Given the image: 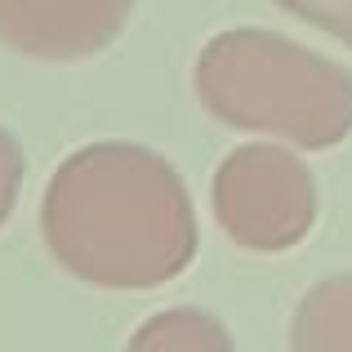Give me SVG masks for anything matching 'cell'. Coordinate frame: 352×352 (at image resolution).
Wrapping results in <instances>:
<instances>
[{
    "mask_svg": "<svg viewBox=\"0 0 352 352\" xmlns=\"http://www.w3.org/2000/svg\"><path fill=\"white\" fill-rule=\"evenodd\" d=\"M276 9L321 27V32L335 36L344 50H352V0H276Z\"/></svg>",
    "mask_w": 352,
    "mask_h": 352,
    "instance_id": "cell-7",
    "label": "cell"
},
{
    "mask_svg": "<svg viewBox=\"0 0 352 352\" xmlns=\"http://www.w3.org/2000/svg\"><path fill=\"white\" fill-rule=\"evenodd\" d=\"M50 254L98 290H152L197 254L192 197L165 156L94 143L54 170L41 206Z\"/></svg>",
    "mask_w": 352,
    "mask_h": 352,
    "instance_id": "cell-1",
    "label": "cell"
},
{
    "mask_svg": "<svg viewBox=\"0 0 352 352\" xmlns=\"http://www.w3.org/2000/svg\"><path fill=\"white\" fill-rule=\"evenodd\" d=\"M134 0H0V41L27 58L72 63L107 50Z\"/></svg>",
    "mask_w": 352,
    "mask_h": 352,
    "instance_id": "cell-4",
    "label": "cell"
},
{
    "mask_svg": "<svg viewBox=\"0 0 352 352\" xmlns=\"http://www.w3.org/2000/svg\"><path fill=\"white\" fill-rule=\"evenodd\" d=\"M134 352H232V335L201 308L156 312L147 326L129 335Z\"/></svg>",
    "mask_w": 352,
    "mask_h": 352,
    "instance_id": "cell-6",
    "label": "cell"
},
{
    "mask_svg": "<svg viewBox=\"0 0 352 352\" xmlns=\"http://www.w3.org/2000/svg\"><path fill=\"white\" fill-rule=\"evenodd\" d=\"M294 352H352V272L312 285L290 326Z\"/></svg>",
    "mask_w": 352,
    "mask_h": 352,
    "instance_id": "cell-5",
    "label": "cell"
},
{
    "mask_svg": "<svg viewBox=\"0 0 352 352\" xmlns=\"http://www.w3.org/2000/svg\"><path fill=\"white\" fill-rule=\"evenodd\" d=\"M18 192H23V147H18V138L0 125V228L9 223V214H14Z\"/></svg>",
    "mask_w": 352,
    "mask_h": 352,
    "instance_id": "cell-8",
    "label": "cell"
},
{
    "mask_svg": "<svg viewBox=\"0 0 352 352\" xmlns=\"http://www.w3.org/2000/svg\"><path fill=\"white\" fill-rule=\"evenodd\" d=\"M210 197L219 228L254 254H285L317 223L312 170L276 143H245L228 152Z\"/></svg>",
    "mask_w": 352,
    "mask_h": 352,
    "instance_id": "cell-3",
    "label": "cell"
},
{
    "mask_svg": "<svg viewBox=\"0 0 352 352\" xmlns=\"http://www.w3.org/2000/svg\"><path fill=\"white\" fill-rule=\"evenodd\" d=\"M197 98L223 125L308 152L352 134V72L258 27H232L201 50Z\"/></svg>",
    "mask_w": 352,
    "mask_h": 352,
    "instance_id": "cell-2",
    "label": "cell"
}]
</instances>
